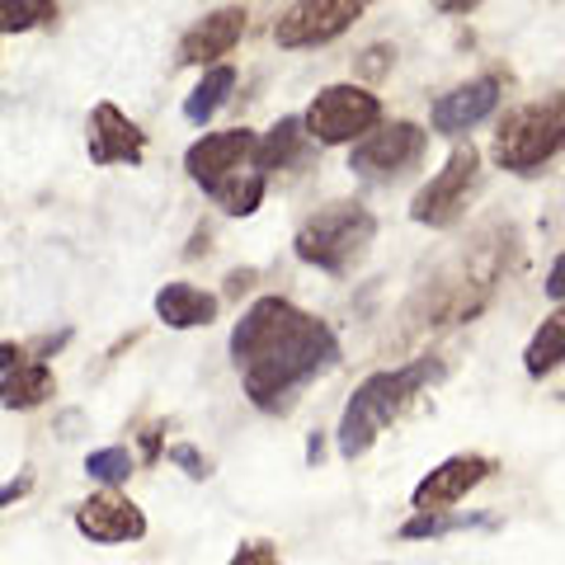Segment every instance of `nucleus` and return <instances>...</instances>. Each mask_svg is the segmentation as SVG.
<instances>
[{
  "label": "nucleus",
  "instance_id": "obj_1",
  "mask_svg": "<svg viewBox=\"0 0 565 565\" xmlns=\"http://www.w3.org/2000/svg\"><path fill=\"white\" fill-rule=\"evenodd\" d=\"M226 349L241 373L245 401L264 415H282L302 386L340 363V334L288 297H259L236 321Z\"/></svg>",
  "mask_w": 565,
  "mask_h": 565
},
{
  "label": "nucleus",
  "instance_id": "obj_2",
  "mask_svg": "<svg viewBox=\"0 0 565 565\" xmlns=\"http://www.w3.org/2000/svg\"><path fill=\"white\" fill-rule=\"evenodd\" d=\"M444 377H448V363L434 359V353L429 359H411L401 367H382V373L363 377L359 386H353V396L344 401L340 429H334V444H340L344 462H359V457L373 448L405 411H411L415 396H424Z\"/></svg>",
  "mask_w": 565,
  "mask_h": 565
},
{
  "label": "nucleus",
  "instance_id": "obj_3",
  "mask_svg": "<svg viewBox=\"0 0 565 565\" xmlns=\"http://www.w3.org/2000/svg\"><path fill=\"white\" fill-rule=\"evenodd\" d=\"M561 151H565V90L509 109L490 141V161L509 174H537Z\"/></svg>",
  "mask_w": 565,
  "mask_h": 565
},
{
  "label": "nucleus",
  "instance_id": "obj_4",
  "mask_svg": "<svg viewBox=\"0 0 565 565\" xmlns=\"http://www.w3.org/2000/svg\"><path fill=\"white\" fill-rule=\"evenodd\" d=\"M373 241H377V217L363 203L340 199V203H326L321 212H311V217L297 226L292 255L311 264V269L340 278L367 255Z\"/></svg>",
  "mask_w": 565,
  "mask_h": 565
},
{
  "label": "nucleus",
  "instance_id": "obj_5",
  "mask_svg": "<svg viewBox=\"0 0 565 565\" xmlns=\"http://www.w3.org/2000/svg\"><path fill=\"white\" fill-rule=\"evenodd\" d=\"M302 128L311 141H321V147H344V141L359 147L367 132L382 128V99L359 81L326 85V90L307 104Z\"/></svg>",
  "mask_w": 565,
  "mask_h": 565
},
{
  "label": "nucleus",
  "instance_id": "obj_6",
  "mask_svg": "<svg viewBox=\"0 0 565 565\" xmlns=\"http://www.w3.org/2000/svg\"><path fill=\"white\" fill-rule=\"evenodd\" d=\"M424 151H429V132L415 118H396V122H382L377 132H367L349 151V170L367 184H386V180L411 174L424 161Z\"/></svg>",
  "mask_w": 565,
  "mask_h": 565
},
{
  "label": "nucleus",
  "instance_id": "obj_7",
  "mask_svg": "<svg viewBox=\"0 0 565 565\" xmlns=\"http://www.w3.org/2000/svg\"><path fill=\"white\" fill-rule=\"evenodd\" d=\"M476 174H481V151H476L471 141L452 147L444 170H438L434 180L411 199V222L429 226V232H448V226L467 212V199H471V189H476Z\"/></svg>",
  "mask_w": 565,
  "mask_h": 565
},
{
  "label": "nucleus",
  "instance_id": "obj_8",
  "mask_svg": "<svg viewBox=\"0 0 565 565\" xmlns=\"http://www.w3.org/2000/svg\"><path fill=\"white\" fill-rule=\"evenodd\" d=\"M353 20H363V0H297V6L278 10L274 43L282 52H307L334 43L340 33L353 29Z\"/></svg>",
  "mask_w": 565,
  "mask_h": 565
},
{
  "label": "nucleus",
  "instance_id": "obj_9",
  "mask_svg": "<svg viewBox=\"0 0 565 565\" xmlns=\"http://www.w3.org/2000/svg\"><path fill=\"white\" fill-rule=\"evenodd\" d=\"M500 471V462L486 452H452L444 457L434 471H424L415 490H411V504H415V514H448L452 504H462L467 494L490 481V476Z\"/></svg>",
  "mask_w": 565,
  "mask_h": 565
},
{
  "label": "nucleus",
  "instance_id": "obj_10",
  "mask_svg": "<svg viewBox=\"0 0 565 565\" xmlns=\"http://www.w3.org/2000/svg\"><path fill=\"white\" fill-rule=\"evenodd\" d=\"M255 147H259V137L250 128L207 132L184 151V170L203 193H212V189H222L226 180H236L245 161H255Z\"/></svg>",
  "mask_w": 565,
  "mask_h": 565
},
{
  "label": "nucleus",
  "instance_id": "obj_11",
  "mask_svg": "<svg viewBox=\"0 0 565 565\" xmlns=\"http://www.w3.org/2000/svg\"><path fill=\"white\" fill-rule=\"evenodd\" d=\"M504 99V76L500 71H486V76H471L462 85H452L448 95L434 99L429 109V128L438 137H457V132H471L476 122H486Z\"/></svg>",
  "mask_w": 565,
  "mask_h": 565
},
{
  "label": "nucleus",
  "instance_id": "obj_12",
  "mask_svg": "<svg viewBox=\"0 0 565 565\" xmlns=\"http://www.w3.org/2000/svg\"><path fill=\"white\" fill-rule=\"evenodd\" d=\"M245 29H250V14L245 6H217L207 10L203 20H193L180 39V66H222V57H232L236 43L245 39Z\"/></svg>",
  "mask_w": 565,
  "mask_h": 565
},
{
  "label": "nucleus",
  "instance_id": "obj_13",
  "mask_svg": "<svg viewBox=\"0 0 565 565\" xmlns=\"http://www.w3.org/2000/svg\"><path fill=\"white\" fill-rule=\"evenodd\" d=\"M85 156L95 166H141L147 156V132L118 109V104L99 99L85 122Z\"/></svg>",
  "mask_w": 565,
  "mask_h": 565
},
{
  "label": "nucleus",
  "instance_id": "obj_14",
  "mask_svg": "<svg viewBox=\"0 0 565 565\" xmlns=\"http://www.w3.org/2000/svg\"><path fill=\"white\" fill-rule=\"evenodd\" d=\"M76 533L99 546H122L147 537V514L118 490H95L90 500L76 504Z\"/></svg>",
  "mask_w": 565,
  "mask_h": 565
},
{
  "label": "nucleus",
  "instance_id": "obj_15",
  "mask_svg": "<svg viewBox=\"0 0 565 565\" xmlns=\"http://www.w3.org/2000/svg\"><path fill=\"white\" fill-rule=\"evenodd\" d=\"M151 307H156V321L170 330H199L217 321V297L199 288V282H166Z\"/></svg>",
  "mask_w": 565,
  "mask_h": 565
},
{
  "label": "nucleus",
  "instance_id": "obj_16",
  "mask_svg": "<svg viewBox=\"0 0 565 565\" xmlns=\"http://www.w3.org/2000/svg\"><path fill=\"white\" fill-rule=\"evenodd\" d=\"M57 396V373L43 359H29L0 377V411H39Z\"/></svg>",
  "mask_w": 565,
  "mask_h": 565
},
{
  "label": "nucleus",
  "instance_id": "obj_17",
  "mask_svg": "<svg viewBox=\"0 0 565 565\" xmlns=\"http://www.w3.org/2000/svg\"><path fill=\"white\" fill-rule=\"evenodd\" d=\"M302 137H307L302 118L282 114V118L274 122V128L259 137V147H255V161H250V170L269 174V170H282V166H292L297 156H302Z\"/></svg>",
  "mask_w": 565,
  "mask_h": 565
},
{
  "label": "nucleus",
  "instance_id": "obj_18",
  "mask_svg": "<svg viewBox=\"0 0 565 565\" xmlns=\"http://www.w3.org/2000/svg\"><path fill=\"white\" fill-rule=\"evenodd\" d=\"M523 367H527V377H546L556 367H565V307H556L533 330V340L523 349Z\"/></svg>",
  "mask_w": 565,
  "mask_h": 565
},
{
  "label": "nucleus",
  "instance_id": "obj_19",
  "mask_svg": "<svg viewBox=\"0 0 565 565\" xmlns=\"http://www.w3.org/2000/svg\"><path fill=\"white\" fill-rule=\"evenodd\" d=\"M232 90H236V66H212V71H203V81L193 85V95L184 99V118L193 122V128H207V118L222 109L226 99H232Z\"/></svg>",
  "mask_w": 565,
  "mask_h": 565
},
{
  "label": "nucleus",
  "instance_id": "obj_20",
  "mask_svg": "<svg viewBox=\"0 0 565 565\" xmlns=\"http://www.w3.org/2000/svg\"><path fill=\"white\" fill-rule=\"evenodd\" d=\"M264 189H269V174H259V170H241L236 180H226L222 189H212L207 199L217 203L226 217H250V212H259L264 203Z\"/></svg>",
  "mask_w": 565,
  "mask_h": 565
},
{
  "label": "nucleus",
  "instance_id": "obj_21",
  "mask_svg": "<svg viewBox=\"0 0 565 565\" xmlns=\"http://www.w3.org/2000/svg\"><path fill=\"white\" fill-rule=\"evenodd\" d=\"M467 527H494L490 514H411L396 537L401 542H424V537H448V533H467Z\"/></svg>",
  "mask_w": 565,
  "mask_h": 565
},
{
  "label": "nucleus",
  "instance_id": "obj_22",
  "mask_svg": "<svg viewBox=\"0 0 565 565\" xmlns=\"http://www.w3.org/2000/svg\"><path fill=\"white\" fill-rule=\"evenodd\" d=\"M57 20H62L57 0H0V33H29Z\"/></svg>",
  "mask_w": 565,
  "mask_h": 565
},
{
  "label": "nucleus",
  "instance_id": "obj_23",
  "mask_svg": "<svg viewBox=\"0 0 565 565\" xmlns=\"http://www.w3.org/2000/svg\"><path fill=\"white\" fill-rule=\"evenodd\" d=\"M132 452L128 448H95L90 457H85V476H90V481H99V486H109V490H118L122 481H128L132 476Z\"/></svg>",
  "mask_w": 565,
  "mask_h": 565
},
{
  "label": "nucleus",
  "instance_id": "obj_24",
  "mask_svg": "<svg viewBox=\"0 0 565 565\" xmlns=\"http://www.w3.org/2000/svg\"><path fill=\"white\" fill-rule=\"evenodd\" d=\"M166 457H170V462L189 476V481H207V476H212V462H207V457H203L199 448H193V444H170V448H166Z\"/></svg>",
  "mask_w": 565,
  "mask_h": 565
},
{
  "label": "nucleus",
  "instance_id": "obj_25",
  "mask_svg": "<svg viewBox=\"0 0 565 565\" xmlns=\"http://www.w3.org/2000/svg\"><path fill=\"white\" fill-rule=\"evenodd\" d=\"M392 62H396V47H386V43H373V47H367L363 57H359V66H353V71H359L363 81H382L386 71H392Z\"/></svg>",
  "mask_w": 565,
  "mask_h": 565
},
{
  "label": "nucleus",
  "instance_id": "obj_26",
  "mask_svg": "<svg viewBox=\"0 0 565 565\" xmlns=\"http://www.w3.org/2000/svg\"><path fill=\"white\" fill-rule=\"evenodd\" d=\"M226 565H282V561H278V546L269 537H255V542H241L236 556Z\"/></svg>",
  "mask_w": 565,
  "mask_h": 565
},
{
  "label": "nucleus",
  "instance_id": "obj_27",
  "mask_svg": "<svg viewBox=\"0 0 565 565\" xmlns=\"http://www.w3.org/2000/svg\"><path fill=\"white\" fill-rule=\"evenodd\" d=\"M166 424H147V429H141V462H161V457H166Z\"/></svg>",
  "mask_w": 565,
  "mask_h": 565
},
{
  "label": "nucleus",
  "instance_id": "obj_28",
  "mask_svg": "<svg viewBox=\"0 0 565 565\" xmlns=\"http://www.w3.org/2000/svg\"><path fill=\"white\" fill-rule=\"evenodd\" d=\"M33 490V471H20V476H10L6 486H0V509H10V504H20L24 494Z\"/></svg>",
  "mask_w": 565,
  "mask_h": 565
},
{
  "label": "nucleus",
  "instance_id": "obj_29",
  "mask_svg": "<svg viewBox=\"0 0 565 565\" xmlns=\"http://www.w3.org/2000/svg\"><path fill=\"white\" fill-rule=\"evenodd\" d=\"M542 288H546V297H552V302L565 307V250L552 259V269H546V282H542Z\"/></svg>",
  "mask_w": 565,
  "mask_h": 565
},
{
  "label": "nucleus",
  "instance_id": "obj_30",
  "mask_svg": "<svg viewBox=\"0 0 565 565\" xmlns=\"http://www.w3.org/2000/svg\"><path fill=\"white\" fill-rule=\"evenodd\" d=\"M20 363H24V353H20V344L0 340V373H10V367H20Z\"/></svg>",
  "mask_w": 565,
  "mask_h": 565
},
{
  "label": "nucleus",
  "instance_id": "obj_31",
  "mask_svg": "<svg viewBox=\"0 0 565 565\" xmlns=\"http://www.w3.org/2000/svg\"><path fill=\"white\" fill-rule=\"evenodd\" d=\"M438 14H471L476 10V0H444V6H434Z\"/></svg>",
  "mask_w": 565,
  "mask_h": 565
},
{
  "label": "nucleus",
  "instance_id": "obj_32",
  "mask_svg": "<svg viewBox=\"0 0 565 565\" xmlns=\"http://www.w3.org/2000/svg\"><path fill=\"white\" fill-rule=\"evenodd\" d=\"M250 278H255V269H236L232 278H226V292L236 297V292H241V288H245V282H250Z\"/></svg>",
  "mask_w": 565,
  "mask_h": 565
},
{
  "label": "nucleus",
  "instance_id": "obj_33",
  "mask_svg": "<svg viewBox=\"0 0 565 565\" xmlns=\"http://www.w3.org/2000/svg\"><path fill=\"white\" fill-rule=\"evenodd\" d=\"M307 462H321V434L307 438Z\"/></svg>",
  "mask_w": 565,
  "mask_h": 565
}]
</instances>
